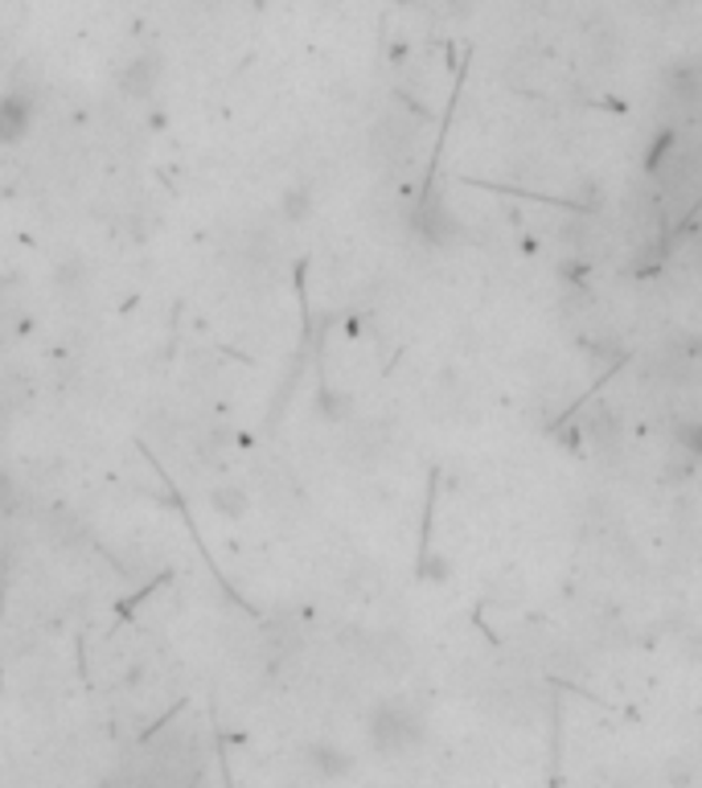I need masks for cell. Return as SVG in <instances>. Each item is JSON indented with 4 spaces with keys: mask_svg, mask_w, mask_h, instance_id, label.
<instances>
[{
    "mask_svg": "<svg viewBox=\"0 0 702 788\" xmlns=\"http://www.w3.org/2000/svg\"><path fill=\"white\" fill-rule=\"evenodd\" d=\"M366 735H370V747L382 752V756H403V752H411L423 740V723L420 714L403 707V702H382L370 714Z\"/></svg>",
    "mask_w": 702,
    "mask_h": 788,
    "instance_id": "1",
    "label": "cell"
},
{
    "mask_svg": "<svg viewBox=\"0 0 702 788\" xmlns=\"http://www.w3.org/2000/svg\"><path fill=\"white\" fill-rule=\"evenodd\" d=\"M33 99L25 91H9L0 95V144L13 148L33 132Z\"/></svg>",
    "mask_w": 702,
    "mask_h": 788,
    "instance_id": "2",
    "label": "cell"
},
{
    "mask_svg": "<svg viewBox=\"0 0 702 788\" xmlns=\"http://www.w3.org/2000/svg\"><path fill=\"white\" fill-rule=\"evenodd\" d=\"M304 764H309L321 780H337V776H345L349 768H354L349 752H342L337 743H312L309 752H304Z\"/></svg>",
    "mask_w": 702,
    "mask_h": 788,
    "instance_id": "3",
    "label": "cell"
},
{
    "mask_svg": "<svg viewBox=\"0 0 702 788\" xmlns=\"http://www.w3.org/2000/svg\"><path fill=\"white\" fill-rule=\"evenodd\" d=\"M670 91L678 95V99H687V103H694V99H702V66L699 63H678L670 70Z\"/></svg>",
    "mask_w": 702,
    "mask_h": 788,
    "instance_id": "4",
    "label": "cell"
},
{
    "mask_svg": "<svg viewBox=\"0 0 702 788\" xmlns=\"http://www.w3.org/2000/svg\"><path fill=\"white\" fill-rule=\"evenodd\" d=\"M156 58H141V63H132L127 66V75H124V91L132 95V99H144V95H153V87H156Z\"/></svg>",
    "mask_w": 702,
    "mask_h": 788,
    "instance_id": "5",
    "label": "cell"
},
{
    "mask_svg": "<svg viewBox=\"0 0 702 788\" xmlns=\"http://www.w3.org/2000/svg\"><path fill=\"white\" fill-rule=\"evenodd\" d=\"M214 506H219V513H226V518H243V513H247V493L234 489V485H222V489H214Z\"/></svg>",
    "mask_w": 702,
    "mask_h": 788,
    "instance_id": "6",
    "label": "cell"
},
{
    "mask_svg": "<svg viewBox=\"0 0 702 788\" xmlns=\"http://www.w3.org/2000/svg\"><path fill=\"white\" fill-rule=\"evenodd\" d=\"M678 444L702 460V419H687V423H678Z\"/></svg>",
    "mask_w": 702,
    "mask_h": 788,
    "instance_id": "7",
    "label": "cell"
},
{
    "mask_svg": "<svg viewBox=\"0 0 702 788\" xmlns=\"http://www.w3.org/2000/svg\"><path fill=\"white\" fill-rule=\"evenodd\" d=\"M673 144H678V140H673V132H661L654 148L645 153V169H649V173H661V165H666V153H673Z\"/></svg>",
    "mask_w": 702,
    "mask_h": 788,
    "instance_id": "8",
    "label": "cell"
},
{
    "mask_svg": "<svg viewBox=\"0 0 702 788\" xmlns=\"http://www.w3.org/2000/svg\"><path fill=\"white\" fill-rule=\"evenodd\" d=\"M670 4H682V0H670Z\"/></svg>",
    "mask_w": 702,
    "mask_h": 788,
    "instance_id": "9",
    "label": "cell"
}]
</instances>
